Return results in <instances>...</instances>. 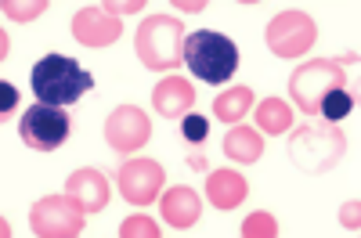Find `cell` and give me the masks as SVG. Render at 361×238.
<instances>
[{
  "label": "cell",
  "mask_w": 361,
  "mask_h": 238,
  "mask_svg": "<svg viewBox=\"0 0 361 238\" xmlns=\"http://www.w3.org/2000/svg\"><path fill=\"white\" fill-rule=\"evenodd\" d=\"M29 83H33V94L40 105L66 108L94 87V76L69 54H44L33 65V73H29Z\"/></svg>",
  "instance_id": "obj_1"
},
{
  "label": "cell",
  "mask_w": 361,
  "mask_h": 238,
  "mask_svg": "<svg viewBox=\"0 0 361 238\" xmlns=\"http://www.w3.org/2000/svg\"><path fill=\"white\" fill-rule=\"evenodd\" d=\"M185 25L173 15H148L134 37V51L148 69H173L185 58Z\"/></svg>",
  "instance_id": "obj_2"
},
{
  "label": "cell",
  "mask_w": 361,
  "mask_h": 238,
  "mask_svg": "<svg viewBox=\"0 0 361 238\" xmlns=\"http://www.w3.org/2000/svg\"><path fill=\"white\" fill-rule=\"evenodd\" d=\"M185 65L206 83H228L238 69V47L214 29L185 37Z\"/></svg>",
  "instance_id": "obj_3"
},
{
  "label": "cell",
  "mask_w": 361,
  "mask_h": 238,
  "mask_svg": "<svg viewBox=\"0 0 361 238\" xmlns=\"http://www.w3.org/2000/svg\"><path fill=\"white\" fill-rule=\"evenodd\" d=\"M343 144H347V137L333 123H307V127H300L293 134L289 159L307 173H325V170H333L340 163Z\"/></svg>",
  "instance_id": "obj_4"
},
{
  "label": "cell",
  "mask_w": 361,
  "mask_h": 238,
  "mask_svg": "<svg viewBox=\"0 0 361 238\" xmlns=\"http://www.w3.org/2000/svg\"><path fill=\"white\" fill-rule=\"evenodd\" d=\"M343 87V65L336 62H304L293 80H289V91H293V101L300 105V112H307V115H318V105L329 91H340Z\"/></svg>",
  "instance_id": "obj_5"
},
{
  "label": "cell",
  "mask_w": 361,
  "mask_h": 238,
  "mask_svg": "<svg viewBox=\"0 0 361 238\" xmlns=\"http://www.w3.org/2000/svg\"><path fill=\"white\" fill-rule=\"evenodd\" d=\"M83 206L66 192V195H47L29 210V227L44 238H62V234H80L83 231Z\"/></svg>",
  "instance_id": "obj_6"
},
{
  "label": "cell",
  "mask_w": 361,
  "mask_h": 238,
  "mask_svg": "<svg viewBox=\"0 0 361 238\" xmlns=\"http://www.w3.org/2000/svg\"><path fill=\"white\" fill-rule=\"evenodd\" d=\"M73 130V119L66 108H54V105H33L25 108L22 123H18V134L29 148H37V152H54L58 144H62Z\"/></svg>",
  "instance_id": "obj_7"
},
{
  "label": "cell",
  "mask_w": 361,
  "mask_h": 238,
  "mask_svg": "<svg viewBox=\"0 0 361 238\" xmlns=\"http://www.w3.org/2000/svg\"><path fill=\"white\" fill-rule=\"evenodd\" d=\"M264 40L279 58H300L314 44V22L304 11H282L279 18L267 22Z\"/></svg>",
  "instance_id": "obj_8"
},
{
  "label": "cell",
  "mask_w": 361,
  "mask_h": 238,
  "mask_svg": "<svg viewBox=\"0 0 361 238\" xmlns=\"http://www.w3.org/2000/svg\"><path fill=\"white\" fill-rule=\"evenodd\" d=\"M148 134H152V123H148V115L141 108H134V105H119L105 119V141H109V148H116L119 156L134 152V148H145Z\"/></svg>",
  "instance_id": "obj_9"
},
{
  "label": "cell",
  "mask_w": 361,
  "mask_h": 238,
  "mask_svg": "<svg viewBox=\"0 0 361 238\" xmlns=\"http://www.w3.org/2000/svg\"><path fill=\"white\" fill-rule=\"evenodd\" d=\"M163 181H166V173L152 159H130V163H123V170H119V192H123V199L134 202V206L152 202L159 195Z\"/></svg>",
  "instance_id": "obj_10"
},
{
  "label": "cell",
  "mask_w": 361,
  "mask_h": 238,
  "mask_svg": "<svg viewBox=\"0 0 361 238\" xmlns=\"http://www.w3.org/2000/svg\"><path fill=\"white\" fill-rule=\"evenodd\" d=\"M119 33H123L119 18L105 15L102 8H83V11H76V18H73V37H76L83 47H109Z\"/></svg>",
  "instance_id": "obj_11"
},
{
  "label": "cell",
  "mask_w": 361,
  "mask_h": 238,
  "mask_svg": "<svg viewBox=\"0 0 361 238\" xmlns=\"http://www.w3.org/2000/svg\"><path fill=\"white\" fill-rule=\"evenodd\" d=\"M66 192L83 206V213H102L105 206H109V181H105V173L94 170V166H83L69 177V184Z\"/></svg>",
  "instance_id": "obj_12"
},
{
  "label": "cell",
  "mask_w": 361,
  "mask_h": 238,
  "mask_svg": "<svg viewBox=\"0 0 361 238\" xmlns=\"http://www.w3.org/2000/svg\"><path fill=\"white\" fill-rule=\"evenodd\" d=\"M152 105L159 115L166 119H180V115H188V108L195 105V91H192V83L188 80H180V76H166L156 91H152Z\"/></svg>",
  "instance_id": "obj_13"
},
{
  "label": "cell",
  "mask_w": 361,
  "mask_h": 238,
  "mask_svg": "<svg viewBox=\"0 0 361 238\" xmlns=\"http://www.w3.org/2000/svg\"><path fill=\"white\" fill-rule=\"evenodd\" d=\"M246 192H250L246 177L235 173V170H214L206 177V195L217 210H235V206H243Z\"/></svg>",
  "instance_id": "obj_14"
},
{
  "label": "cell",
  "mask_w": 361,
  "mask_h": 238,
  "mask_svg": "<svg viewBox=\"0 0 361 238\" xmlns=\"http://www.w3.org/2000/svg\"><path fill=\"white\" fill-rule=\"evenodd\" d=\"M163 220L170 224V227H192L195 220H199V213H202V206H199V195L192 192V188H170L166 195H163Z\"/></svg>",
  "instance_id": "obj_15"
},
{
  "label": "cell",
  "mask_w": 361,
  "mask_h": 238,
  "mask_svg": "<svg viewBox=\"0 0 361 238\" xmlns=\"http://www.w3.org/2000/svg\"><path fill=\"white\" fill-rule=\"evenodd\" d=\"M224 156L235 159V163H257V159L264 156V141H260L257 130H250V127L238 123V127H231L228 137H224Z\"/></svg>",
  "instance_id": "obj_16"
},
{
  "label": "cell",
  "mask_w": 361,
  "mask_h": 238,
  "mask_svg": "<svg viewBox=\"0 0 361 238\" xmlns=\"http://www.w3.org/2000/svg\"><path fill=\"white\" fill-rule=\"evenodd\" d=\"M250 108H253V91H250V87H231V91H221L214 98V115L224 119V123L246 119Z\"/></svg>",
  "instance_id": "obj_17"
},
{
  "label": "cell",
  "mask_w": 361,
  "mask_h": 238,
  "mask_svg": "<svg viewBox=\"0 0 361 238\" xmlns=\"http://www.w3.org/2000/svg\"><path fill=\"white\" fill-rule=\"evenodd\" d=\"M293 127V112H289V105L286 101H279V98H267V101H260L257 105V130L260 134H286Z\"/></svg>",
  "instance_id": "obj_18"
},
{
  "label": "cell",
  "mask_w": 361,
  "mask_h": 238,
  "mask_svg": "<svg viewBox=\"0 0 361 238\" xmlns=\"http://www.w3.org/2000/svg\"><path fill=\"white\" fill-rule=\"evenodd\" d=\"M354 108V98L343 91H329L325 98H322V105H318V119H325V123H340V119H347V112Z\"/></svg>",
  "instance_id": "obj_19"
},
{
  "label": "cell",
  "mask_w": 361,
  "mask_h": 238,
  "mask_svg": "<svg viewBox=\"0 0 361 238\" xmlns=\"http://www.w3.org/2000/svg\"><path fill=\"white\" fill-rule=\"evenodd\" d=\"M119 234H127V238H156L159 234V224L152 217H127L123 224H119Z\"/></svg>",
  "instance_id": "obj_20"
},
{
  "label": "cell",
  "mask_w": 361,
  "mask_h": 238,
  "mask_svg": "<svg viewBox=\"0 0 361 238\" xmlns=\"http://www.w3.org/2000/svg\"><path fill=\"white\" fill-rule=\"evenodd\" d=\"M180 134H185V141H192V144H202V141H206V134H209V119H206V115L188 112L185 119H180Z\"/></svg>",
  "instance_id": "obj_21"
},
{
  "label": "cell",
  "mask_w": 361,
  "mask_h": 238,
  "mask_svg": "<svg viewBox=\"0 0 361 238\" xmlns=\"http://www.w3.org/2000/svg\"><path fill=\"white\" fill-rule=\"evenodd\" d=\"M44 8H47L44 0H37V4H22V0H4V15H8V18H18V22L44 15Z\"/></svg>",
  "instance_id": "obj_22"
},
{
  "label": "cell",
  "mask_w": 361,
  "mask_h": 238,
  "mask_svg": "<svg viewBox=\"0 0 361 238\" xmlns=\"http://www.w3.org/2000/svg\"><path fill=\"white\" fill-rule=\"evenodd\" d=\"M279 231V224H275V217H267V213H253L246 224H243V234H250V238H257V234H275Z\"/></svg>",
  "instance_id": "obj_23"
},
{
  "label": "cell",
  "mask_w": 361,
  "mask_h": 238,
  "mask_svg": "<svg viewBox=\"0 0 361 238\" xmlns=\"http://www.w3.org/2000/svg\"><path fill=\"white\" fill-rule=\"evenodd\" d=\"M15 105H18V91H15V87H11V83L4 80V83H0V112L8 115V112H11Z\"/></svg>",
  "instance_id": "obj_24"
},
{
  "label": "cell",
  "mask_w": 361,
  "mask_h": 238,
  "mask_svg": "<svg viewBox=\"0 0 361 238\" xmlns=\"http://www.w3.org/2000/svg\"><path fill=\"white\" fill-rule=\"evenodd\" d=\"M102 11L112 15V18H119V15H134V11H141V0H130V4H105Z\"/></svg>",
  "instance_id": "obj_25"
},
{
  "label": "cell",
  "mask_w": 361,
  "mask_h": 238,
  "mask_svg": "<svg viewBox=\"0 0 361 238\" xmlns=\"http://www.w3.org/2000/svg\"><path fill=\"white\" fill-rule=\"evenodd\" d=\"M350 206H354V210L343 213V224H354V227H357V202H350Z\"/></svg>",
  "instance_id": "obj_26"
}]
</instances>
